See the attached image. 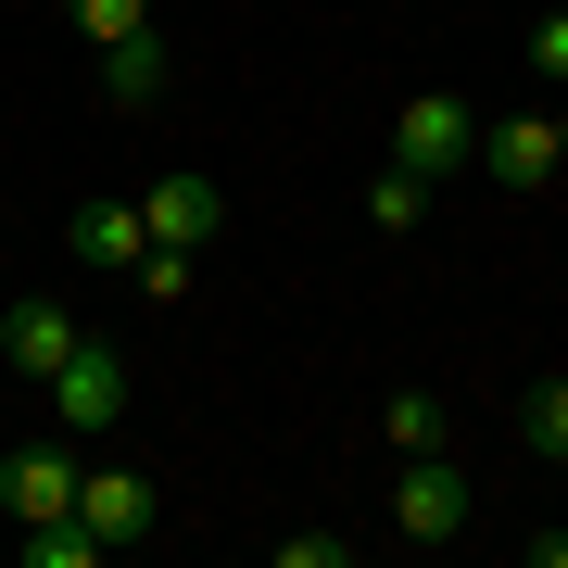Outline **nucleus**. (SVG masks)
Instances as JSON below:
<instances>
[{
	"instance_id": "obj_12",
	"label": "nucleus",
	"mask_w": 568,
	"mask_h": 568,
	"mask_svg": "<svg viewBox=\"0 0 568 568\" xmlns=\"http://www.w3.org/2000/svg\"><path fill=\"white\" fill-rule=\"evenodd\" d=\"M379 429H392V455H443V443H455L443 392H392V417H379Z\"/></svg>"
},
{
	"instance_id": "obj_18",
	"label": "nucleus",
	"mask_w": 568,
	"mask_h": 568,
	"mask_svg": "<svg viewBox=\"0 0 568 568\" xmlns=\"http://www.w3.org/2000/svg\"><path fill=\"white\" fill-rule=\"evenodd\" d=\"M405 13H429V0H405Z\"/></svg>"
},
{
	"instance_id": "obj_1",
	"label": "nucleus",
	"mask_w": 568,
	"mask_h": 568,
	"mask_svg": "<svg viewBox=\"0 0 568 568\" xmlns=\"http://www.w3.org/2000/svg\"><path fill=\"white\" fill-rule=\"evenodd\" d=\"M467 164H480L493 190H556V178H568V114L530 102V114H506V126H480V152H467Z\"/></svg>"
},
{
	"instance_id": "obj_9",
	"label": "nucleus",
	"mask_w": 568,
	"mask_h": 568,
	"mask_svg": "<svg viewBox=\"0 0 568 568\" xmlns=\"http://www.w3.org/2000/svg\"><path fill=\"white\" fill-rule=\"evenodd\" d=\"M63 253H77V265H114V278H126V265L152 253V215H140V203H77Z\"/></svg>"
},
{
	"instance_id": "obj_2",
	"label": "nucleus",
	"mask_w": 568,
	"mask_h": 568,
	"mask_svg": "<svg viewBox=\"0 0 568 568\" xmlns=\"http://www.w3.org/2000/svg\"><path fill=\"white\" fill-rule=\"evenodd\" d=\"M392 152H405V164H417V178H455V164H467V152H480V114H467V102H455V89H417V102H405V114H392Z\"/></svg>"
},
{
	"instance_id": "obj_6",
	"label": "nucleus",
	"mask_w": 568,
	"mask_h": 568,
	"mask_svg": "<svg viewBox=\"0 0 568 568\" xmlns=\"http://www.w3.org/2000/svg\"><path fill=\"white\" fill-rule=\"evenodd\" d=\"M77 518L102 530V556H114V544H140V530L164 518V493L140 480V467H77Z\"/></svg>"
},
{
	"instance_id": "obj_8",
	"label": "nucleus",
	"mask_w": 568,
	"mask_h": 568,
	"mask_svg": "<svg viewBox=\"0 0 568 568\" xmlns=\"http://www.w3.org/2000/svg\"><path fill=\"white\" fill-rule=\"evenodd\" d=\"M51 417H63V429H114V417H126V366H114L102 342H77V354L51 366Z\"/></svg>"
},
{
	"instance_id": "obj_17",
	"label": "nucleus",
	"mask_w": 568,
	"mask_h": 568,
	"mask_svg": "<svg viewBox=\"0 0 568 568\" xmlns=\"http://www.w3.org/2000/svg\"><path fill=\"white\" fill-rule=\"evenodd\" d=\"M530 77H544V89H568V0L530 26Z\"/></svg>"
},
{
	"instance_id": "obj_13",
	"label": "nucleus",
	"mask_w": 568,
	"mask_h": 568,
	"mask_svg": "<svg viewBox=\"0 0 568 568\" xmlns=\"http://www.w3.org/2000/svg\"><path fill=\"white\" fill-rule=\"evenodd\" d=\"M518 443L568 467V379H530V392H518Z\"/></svg>"
},
{
	"instance_id": "obj_10",
	"label": "nucleus",
	"mask_w": 568,
	"mask_h": 568,
	"mask_svg": "<svg viewBox=\"0 0 568 568\" xmlns=\"http://www.w3.org/2000/svg\"><path fill=\"white\" fill-rule=\"evenodd\" d=\"M102 102H114V114H152V102H164V39H114V51H102Z\"/></svg>"
},
{
	"instance_id": "obj_3",
	"label": "nucleus",
	"mask_w": 568,
	"mask_h": 568,
	"mask_svg": "<svg viewBox=\"0 0 568 568\" xmlns=\"http://www.w3.org/2000/svg\"><path fill=\"white\" fill-rule=\"evenodd\" d=\"M392 530H405V544H455V530H467V467H455V455H405V480H392Z\"/></svg>"
},
{
	"instance_id": "obj_5",
	"label": "nucleus",
	"mask_w": 568,
	"mask_h": 568,
	"mask_svg": "<svg viewBox=\"0 0 568 568\" xmlns=\"http://www.w3.org/2000/svg\"><path fill=\"white\" fill-rule=\"evenodd\" d=\"M140 215H152V241H178V253H203L215 227H227V203H215V178H203V164H164V178L140 190Z\"/></svg>"
},
{
	"instance_id": "obj_16",
	"label": "nucleus",
	"mask_w": 568,
	"mask_h": 568,
	"mask_svg": "<svg viewBox=\"0 0 568 568\" xmlns=\"http://www.w3.org/2000/svg\"><path fill=\"white\" fill-rule=\"evenodd\" d=\"M278 568H354V530H278Z\"/></svg>"
},
{
	"instance_id": "obj_11",
	"label": "nucleus",
	"mask_w": 568,
	"mask_h": 568,
	"mask_svg": "<svg viewBox=\"0 0 568 568\" xmlns=\"http://www.w3.org/2000/svg\"><path fill=\"white\" fill-rule=\"evenodd\" d=\"M366 227H392V241H405V227H429V178H417L405 152H392L379 178H366Z\"/></svg>"
},
{
	"instance_id": "obj_4",
	"label": "nucleus",
	"mask_w": 568,
	"mask_h": 568,
	"mask_svg": "<svg viewBox=\"0 0 568 568\" xmlns=\"http://www.w3.org/2000/svg\"><path fill=\"white\" fill-rule=\"evenodd\" d=\"M0 518H13V530L77 518V455H63V443H26L13 467H0Z\"/></svg>"
},
{
	"instance_id": "obj_7",
	"label": "nucleus",
	"mask_w": 568,
	"mask_h": 568,
	"mask_svg": "<svg viewBox=\"0 0 568 568\" xmlns=\"http://www.w3.org/2000/svg\"><path fill=\"white\" fill-rule=\"evenodd\" d=\"M77 342H89V328H77V316H63V304H51V291H39V304H13V316H0V366H13V379H26V392H51V366H63V354H77Z\"/></svg>"
},
{
	"instance_id": "obj_14",
	"label": "nucleus",
	"mask_w": 568,
	"mask_h": 568,
	"mask_svg": "<svg viewBox=\"0 0 568 568\" xmlns=\"http://www.w3.org/2000/svg\"><path fill=\"white\" fill-rule=\"evenodd\" d=\"M126 278H140V304H190V278H203V253H178V241H152L140 265H126Z\"/></svg>"
},
{
	"instance_id": "obj_15",
	"label": "nucleus",
	"mask_w": 568,
	"mask_h": 568,
	"mask_svg": "<svg viewBox=\"0 0 568 568\" xmlns=\"http://www.w3.org/2000/svg\"><path fill=\"white\" fill-rule=\"evenodd\" d=\"M63 13L89 26V51H114V39H152V0H63Z\"/></svg>"
}]
</instances>
